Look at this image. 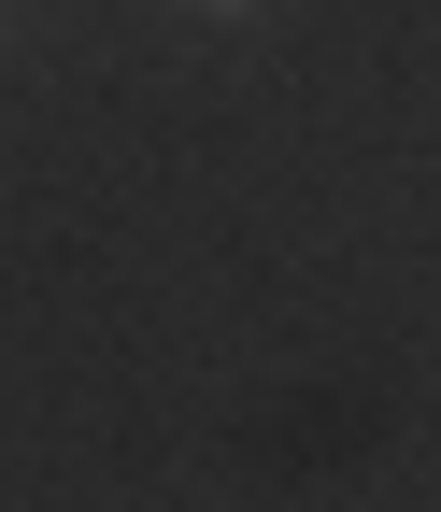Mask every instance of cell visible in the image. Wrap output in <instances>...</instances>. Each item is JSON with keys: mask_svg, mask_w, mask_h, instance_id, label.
I'll list each match as a JSON object with an SVG mask.
<instances>
[{"mask_svg": "<svg viewBox=\"0 0 441 512\" xmlns=\"http://www.w3.org/2000/svg\"><path fill=\"white\" fill-rule=\"evenodd\" d=\"M185 15H257V0H185Z\"/></svg>", "mask_w": 441, "mask_h": 512, "instance_id": "cell-1", "label": "cell"}, {"mask_svg": "<svg viewBox=\"0 0 441 512\" xmlns=\"http://www.w3.org/2000/svg\"><path fill=\"white\" fill-rule=\"evenodd\" d=\"M0 15H15V0H0Z\"/></svg>", "mask_w": 441, "mask_h": 512, "instance_id": "cell-2", "label": "cell"}]
</instances>
